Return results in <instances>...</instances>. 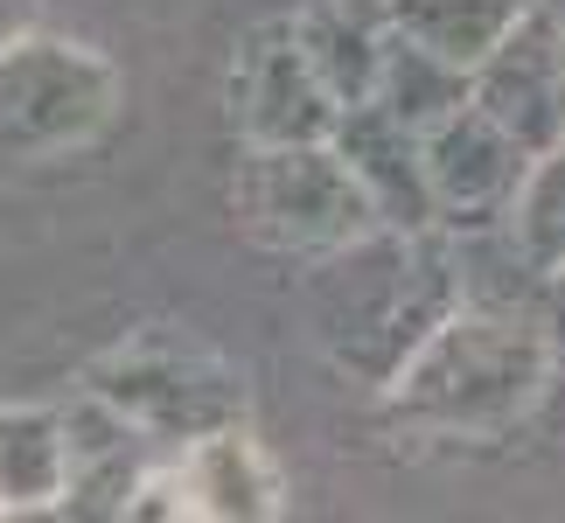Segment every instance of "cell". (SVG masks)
I'll return each instance as SVG.
<instances>
[{"mask_svg":"<svg viewBox=\"0 0 565 523\" xmlns=\"http://www.w3.org/2000/svg\"><path fill=\"white\" fill-rule=\"evenodd\" d=\"M335 154L350 161V174L363 182V195L377 203L384 224L398 231H426L440 224V203H433V174H426V134L405 126L384 98H363L335 119Z\"/></svg>","mask_w":565,"mask_h":523,"instance_id":"9","label":"cell"},{"mask_svg":"<svg viewBox=\"0 0 565 523\" xmlns=\"http://www.w3.org/2000/svg\"><path fill=\"white\" fill-rule=\"evenodd\" d=\"M231 210L252 245L287 252V258H329L377 231L384 216L335 154V140H294V147H252L237 161Z\"/></svg>","mask_w":565,"mask_h":523,"instance_id":"3","label":"cell"},{"mask_svg":"<svg viewBox=\"0 0 565 523\" xmlns=\"http://www.w3.org/2000/svg\"><path fill=\"white\" fill-rule=\"evenodd\" d=\"M454 308H468V266H461V237L447 224H426V231L377 224L356 245L315 258V279H308L315 349L350 384H371V391L398 384V370L419 356L426 335Z\"/></svg>","mask_w":565,"mask_h":523,"instance_id":"1","label":"cell"},{"mask_svg":"<svg viewBox=\"0 0 565 523\" xmlns=\"http://www.w3.org/2000/svg\"><path fill=\"white\" fill-rule=\"evenodd\" d=\"M537 321H545V342H552V398H565V273H552Z\"/></svg>","mask_w":565,"mask_h":523,"instance_id":"17","label":"cell"},{"mask_svg":"<svg viewBox=\"0 0 565 523\" xmlns=\"http://www.w3.org/2000/svg\"><path fill=\"white\" fill-rule=\"evenodd\" d=\"M224 98H231V126L245 134V147L329 140L335 119H342V105L329 98V84H321L308 42L294 29V14L287 21H258V29L237 42Z\"/></svg>","mask_w":565,"mask_h":523,"instance_id":"6","label":"cell"},{"mask_svg":"<svg viewBox=\"0 0 565 523\" xmlns=\"http://www.w3.org/2000/svg\"><path fill=\"white\" fill-rule=\"evenodd\" d=\"M300 42H308L321 84H329V98L350 113V105L377 98V71H384V14L371 21L363 8L350 0H315V8L294 14Z\"/></svg>","mask_w":565,"mask_h":523,"instance_id":"13","label":"cell"},{"mask_svg":"<svg viewBox=\"0 0 565 523\" xmlns=\"http://www.w3.org/2000/svg\"><path fill=\"white\" fill-rule=\"evenodd\" d=\"M119 77L113 63L63 35H14L0 42V154L8 161H56L113 126Z\"/></svg>","mask_w":565,"mask_h":523,"instance_id":"4","label":"cell"},{"mask_svg":"<svg viewBox=\"0 0 565 523\" xmlns=\"http://www.w3.org/2000/svg\"><path fill=\"white\" fill-rule=\"evenodd\" d=\"M510 231L524 237V252L545 273H565V140L531 161L524 189H516V210H510Z\"/></svg>","mask_w":565,"mask_h":523,"instance_id":"16","label":"cell"},{"mask_svg":"<svg viewBox=\"0 0 565 523\" xmlns=\"http://www.w3.org/2000/svg\"><path fill=\"white\" fill-rule=\"evenodd\" d=\"M42 0H0V42H14V35H29V21H35Z\"/></svg>","mask_w":565,"mask_h":523,"instance_id":"18","label":"cell"},{"mask_svg":"<svg viewBox=\"0 0 565 523\" xmlns=\"http://www.w3.org/2000/svg\"><path fill=\"white\" fill-rule=\"evenodd\" d=\"M0 516H8V510H0Z\"/></svg>","mask_w":565,"mask_h":523,"instance_id":"19","label":"cell"},{"mask_svg":"<svg viewBox=\"0 0 565 523\" xmlns=\"http://www.w3.org/2000/svg\"><path fill=\"white\" fill-rule=\"evenodd\" d=\"M63 482H71L63 412H42V405L0 412V510L8 516H56Z\"/></svg>","mask_w":565,"mask_h":523,"instance_id":"12","label":"cell"},{"mask_svg":"<svg viewBox=\"0 0 565 523\" xmlns=\"http://www.w3.org/2000/svg\"><path fill=\"white\" fill-rule=\"evenodd\" d=\"M475 105L537 161L565 140V21L552 8H524V21L475 63Z\"/></svg>","mask_w":565,"mask_h":523,"instance_id":"7","label":"cell"},{"mask_svg":"<svg viewBox=\"0 0 565 523\" xmlns=\"http://www.w3.org/2000/svg\"><path fill=\"white\" fill-rule=\"evenodd\" d=\"M377 98L398 113L405 126H419V134H433L440 119H454L461 105L475 98V71L468 63H454L440 50H426V42L398 35L384 21V71H377Z\"/></svg>","mask_w":565,"mask_h":523,"instance_id":"14","label":"cell"},{"mask_svg":"<svg viewBox=\"0 0 565 523\" xmlns=\"http://www.w3.org/2000/svg\"><path fill=\"white\" fill-rule=\"evenodd\" d=\"M98 398H113L126 419H134L147 440L161 447H189L216 426H245V377L203 342H182V335H140L113 349V356L92 363Z\"/></svg>","mask_w":565,"mask_h":523,"instance_id":"5","label":"cell"},{"mask_svg":"<svg viewBox=\"0 0 565 523\" xmlns=\"http://www.w3.org/2000/svg\"><path fill=\"white\" fill-rule=\"evenodd\" d=\"M531 0H384V21L426 50H440L454 63H482L495 42H503L516 21H524Z\"/></svg>","mask_w":565,"mask_h":523,"instance_id":"15","label":"cell"},{"mask_svg":"<svg viewBox=\"0 0 565 523\" xmlns=\"http://www.w3.org/2000/svg\"><path fill=\"white\" fill-rule=\"evenodd\" d=\"M552 398V342L537 308H454L384 391L391 419L440 440H503Z\"/></svg>","mask_w":565,"mask_h":523,"instance_id":"2","label":"cell"},{"mask_svg":"<svg viewBox=\"0 0 565 523\" xmlns=\"http://www.w3.org/2000/svg\"><path fill=\"white\" fill-rule=\"evenodd\" d=\"M426 174H433V203H440L447 231H489V224H510L531 154L468 98L454 119H440L426 134Z\"/></svg>","mask_w":565,"mask_h":523,"instance_id":"8","label":"cell"},{"mask_svg":"<svg viewBox=\"0 0 565 523\" xmlns=\"http://www.w3.org/2000/svg\"><path fill=\"white\" fill-rule=\"evenodd\" d=\"M182 474L203 523H266L279 516V474L245 426H216L182 447Z\"/></svg>","mask_w":565,"mask_h":523,"instance_id":"11","label":"cell"},{"mask_svg":"<svg viewBox=\"0 0 565 523\" xmlns=\"http://www.w3.org/2000/svg\"><path fill=\"white\" fill-rule=\"evenodd\" d=\"M63 440H71V482H63L56 516H126L134 510V489L147 482L161 440H147L92 384H84L77 405H63Z\"/></svg>","mask_w":565,"mask_h":523,"instance_id":"10","label":"cell"}]
</instances>
